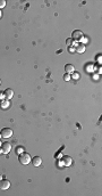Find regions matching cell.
<instances>
[{"instance_id":"1","label":"cell","mask_w":102,"mask_h":196,"mask_svg":"<svg viewBox=\"0 0 102 196\" xmlns=\"http://www.w3.org/2000/svg\"><path fill=\"white\" fill-rule=\"evenodd\" d=\"M18 160H19V162H21L22 164H28L30 162H31V156H30V154L28 153H25V152H23V153H21L19 154V156H18Z\"/></svg>"},{"instance_id":"2","label":"cell","mask_w":102,"mask_h":196,"mask_svg":"<svg viewBox=\"0 0 102 196\" xmlns=\"http://www.w3.org/2000/svg\"><path fill=\"white\" fill-rule=\"evenodd\" d=\"M13 136V130L10 128H4L1 130V137L4 138H9V137Z\"/></svg>"},{"instance_id":"3","label":"cell","mask_w":102,"mask_h":196,"mask_svg":"<svg viewBox=\"0 0 102 196\" xmlns=\"http://www.w3.org/2000/svg\"><path fill=\"white\" fill-rule=\"evenodd\" d=\"M9 187H10V182H9V180H6V179H1L0 180V189H2V190H7V189H9Z\"/></svg>"},{"instance_id":"4","label":"cell","mask_w":102,"mask_h":196,"mask_svg":"<svg viewBox=\"0 0 102 196\" xmlns=\"http://www.w3.org/2000/svg\"><path fill=\"white\" fill-rule=\"evenodd\" d=\"M83 32L79 31V30H75L74 32H73V38L71 39H74V40H82L83 39Z\"/></svg>"},{"instance_id":"5","label":"cell","mask_w":102,"mask_h":196,"mask_svg":"<svg viewBox=\"0 0 102 196\" xmlns=\"http://www.w3.org/2000/svg\"><path fill=\"white\" fill-rule=\"evenodd\" d=\"M1 149H2V153L8 154L11 149V145L9 143H2V145H1Z\"/></svg>"},{"instance_id":"6","label":"cell","mask_w":102,"mask_h":196,"mask_svg":"<svg viewBox=\"0 0 102 196\" xmlns=\"http://www.w3.org/2000/svg\"><path fill=\"white\" fill-rule=\"evenodd\" d=\"M71 162H73V160H71V156H63V163L65 167H71Z\"/></svg>"},{"instance_id":"7","label":"cell","mask_w":102,"mask_h":196,"mask_svg":"<svg viewBox=\"0 0 102 196\" xmlns=\"http://www.w3.org/2000/svg\"><path fill=\"white\" fill-rule=\"evenodd\" d=\"M65 71H66L68 74H73L75 72V67L73 64H67L66 66H65Z\"/></svg>"},{"instance_id":"8","label":"cell","mask_w":102,"mask_h":196,"mask_svg":"<svg viewBox=\"0 0 102 196\" xmlns=\"http://www.w3.org/2000/svg\"><path fill=\"white\" fill-rule=\"evenodd\" d=\"M32 162H33V165H34V167H40L41 163H42V158L40 157V156H35V157H33Z\"/></svg>"},{"instance_id":"9","label":"cell","mask_w":102,"mask_h":196,"mask_svg":"<svg viewBox=\"0 0 102 196\" xmlns=\"http://www.w3.org/2000/svg\"><path fill=\"white\" fill-rule=\"evenodd\" d=\"M9 99H4V100H0V107L1 108H4V109H6V108H8L9 107Z\"/></svg>"},{"instance_id":"10","label":"cell","mask_w":102,"mask_h":196,"mask_svg":"<svg viewBox=\"0 0 102 196\" xmlns=\"http://www.w3.org/2000/svg\"><path fill=\"white\" fill-rule=\"evenodd\" d=\"M4 94H5L6 99H10V98H13V96H14V91L11 90V89H6Z\"/></svg>"},{"instance_id":"11","label":"cell","mask_w":102,"mask_h":196,"mask_svg":"<svg viewBox=\"0 0 102 196\" xmlns=\"http://www.w3.org/2000/svg\"><path fill=\"white\" fill-rule=\"evenodd\" d=\"M77 53L82 54V53H84L85 51V46L83 45V43H79V45H77V47H76V49H75Z\"/></svg>"},{"instance_id":"12","label":"cell","mask_w":102,"mask_h":196,"mask_svg":"<svg viewBox=\"0 0 102 196\" xmlns=\"http://www.w3.org/2000/svg\"><path fill=\"white\" fill-rule=\"evenodd\" d=\"M23 152H24L23 147H17V148H16V153H17V154H21V153H23Z\"/></svg>"},{"instance_id":"13","label":"cell","mask_w":102,"mask_h":196,"mask_svg":"<svg viewBox=\"0 0 102 196\" xmlns=\"http://www.w3.org/2000/svg\"><path fill=\"white\" fill-rule=\"evenodd\" d=\"M63 79H65V81H69V80H71V74L66 73L65 75H63Z\"/></svg>"},{"instance_id":"14","label":"cell","mask_w":102,"mask_h":196,"mask_svg":"<svg viewBox=\"0 0 102 196\" xmlns=\"http://www.w3.org/2000/svg\"><path fill=\"white\" fill-rule=\"evenodd\" d=\"M5 6H6V1H5V0H0V9L4 8Z\"/></svg>"},{"instance_id":"15","label":"cell","mask_w":102,"mask_h":196,"mask_svg":"<svg viewBox=\"0 0 102 196\" xmlns=\"http://www.w3.org/2000/svg\"><path fill=\"white\" fill-rule=\"evenodd\" d=\"M71 41H73V39H71V38H69V39H67V40H66V43H67V45H68V46H69V47H71Z\"/></svg>"},{"instance_id":"16","label":"cell","mask_w":102,"mask_h":196,"mask_svg":"<svg viewBox=\"0 0 102 196\" xmlns=\"http://www.w3.org/2000/svg\"><path fill=\"white\" fill-rule=\"evenodd\" d=\"M4 99H6V97H5V94H4V92H0V100H4Z\"/></svg>"},{"instance_id":"17","label":"cell","mask_w":102,"mask_h":196,"mask_svg":"<svg viewBox=\"0 0 102 196\" xmlns=\"http://www.w3.org/2000/svg\"><path fill=\"white\" fill-rule=\"evenodd\" d=\"M73 78H74V79H78V78H79V75H78V73H75V72H74V73H73Z\"/></svg>"},{"instance_id":"18","label":"cell","mask_w":102,"mask_h":196,"mask_svg":"<svg viewBox=\"0 0 102 196\" xmlns=\"http://www.w3.org/2000/svg\"><path fill=\"white\" fill-rule=\"evenodd\" d=\"M68 50H69L71 53H74V51H75V48H71V47H69V48H68Z\"/></svg>"},{"instance_id":"19","label":"cell","mask_w":102,"mask_h":196,"mask_svg":"<svg viewBox=\"0 0 102 196\" xmlns=\"http://www.w3.org/2000/svg\"><path fill=\"white\" fill-rule=\"evenodd\" d=\"M1 16H2V13H1V9H0V18H1Z\"/></svg>"},{"instance_id":"20","label":"cell","mask_w":102,"mask_h":196,"mask_svg":"<svg viewBox=\"0 0 102 196\" xmlns=\"http://www.w3.org/2000/svg\"><path fill=\"white\" fill-rule=\"evenodd\" d=\"M1 179H2V176H1V175H0V180H1Z\"/></svg>"},{"instance_id":"21","label":"cell","mask_w":102,"mask_h":196,"mask_svg":"<svg viewBox=\"0 0 102 196\" xmlns=\"http://www.w3.org/2000/svg\"><path fill=\"white\" fill-rule=\"evenodd\" d=\"M1 145H2V143H1V141H0V148H1Z\"/></svg>"},{"instance_id":"22","label":"cell","mask_w":102,"mask_h":196,"mask_svg":"<svg viewBox=\"0 0 102 196\" xmlns=\"http://www.w3.org/2000/svg\"><path fill=\"white\" fill-rule=\"evenodd\" d=\"M0 138H1V132H0Z\"/></svg>"},{"instance_id":"23","label":"cell","mask_w":102,"mask_h":196,"mask_svg":"<svg viewBox=\"0 0 102 196\" xmlns=\"http://www.w3.org/2000/svg\"><path fill=\"white\" fill-rule=\"evenodd\" d=\"M0 84H1V80H0Z\"/></svg>"}]
</instances>
